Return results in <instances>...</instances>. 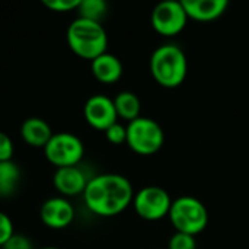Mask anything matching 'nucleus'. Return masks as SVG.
I'll return each instance as SVG.
<instances>
[{
    "label": "nucleus",
    "instance_id": "1",
    "mask_svg": "<svg viewBox=\"0 0 249 249\" xmlns=\"http://www.w3.org/2000/svg\"><path fill=\"white\" fill-rule=\"evenodd\" d=\"M131 182L120 174H99L89 179L83 201L89 212L101 217H114L133 204Z\"/></svg>",
    "mask_w": 249,
    "mask_h": 249
},
{
    "label": "nucleus",
    "instance_id": "2",
    "mask_svg": "<svg viewBox=\"0 0 249 249\" xmlns=\"http://www.w3.org/2000/svg\"><path fill=\"white\" fill-rule=\"evenodd\" d=\"M149 69L158 85L174 89L184 83L188 73V60L181 47L163 44L152 53Z\"/></svg>",
    "mask_w": 249,
    "mask_h": 249
},
{
    "label": "nucleus",
    "instance_id": "3",
    "mask_svg": "<svg viewBox=\"0 0 249 249\" xmlns=\"http://www.w3.org/2000/svg\"><path fill=\"white\" fill-rule=\"evenodd\" d=\"M67 44L70 50L86 60H93L107 53L108 35L101 22L77 16L67 28Z\"/></svg>",
    "mask_w": 249,
    "mask_h": 249
},
{
    "label": "nucleus",
    "instance_id": "4",
    "mask_svg": "<svg viewBox=\"0 0 249 249\" xmlns=\"http://www.w3.org/2000/svg\"><path fill=\"white\" fill-rule=\"evenodd\" d=\"M168 217L177 232L191 236L201 233L209 223L206 206L198 198L191 196H182L174 200Z\"/></svg>",
    "mask_w": 249,
    "mask_h": 249
},
{
    "label": "nucleus",
    "instance_id": "5",
    "mask_svg": "<svg viewBox=\"0 0 249 249\" xmlns=\"http://www.w3.org/2000/svg\"><path fill=\"white\" fill-rule=\"evenodd\" d=\"M165 143V133L159 123L149 117H139L127 124V144L140 156L156 155Z\"/></svg>",
    "mask_w": 249,
    "mask_h": 249
},
{
    "label": "nucleus",
    "instance_id": "6",
    "mask_svg": "<svg viewBox=\"0 0 249 249\" xmlns=\"http://www.w3.org/2000/svg\"><path fill=\"white\" fill-rule=\"evenodd\" d=\"M47 160L55 168L76 166L85 155V146L80 137L73 133L60 131L54 133L48 143L44 146Z\"/></svg>",
    "mask_w": 249,
    "mask_h": 249
},
{
    "label": "nucleus",
    "instance_id": "7",
    "mask_svg": "<svg viewBox=\"0 0 249 249\" xmlns=\"http://www.w3.org/2000/svg\"><path fill=\"white\" fill-rule=\"evenodd\" d=\"M172 201L174 200L166 190L162 187L149 185L134 194L133 207L142 219L156 222L169 214Z\"/></svg>",
    "mask_w": 249,
    "mask_h": 249
},
{
    "label": "nucleus",
    "instance_id": "8",
    "mask_svg": "<svg viewBox=\"0 0 249 249\" xmlns=\"http://www.w3.org/2000/svg\"><path fill=\"white\" fill-rule=\"evenodd\" d=\"M188 22L182 1L166 0L158 3L150 15L152 28L162 36H175L181 34Z\"/></svg>",
    "mask_w": 249,
    "mask_h": 249
},
{
    "label": "nucleus",
    "instance_id": "9",
    "mask_svg": "<svg viewBox=\"0 0 249 249\" xmlns=\"http://www.w3.org/2000/svg\"><path fill=\"white\" fill-rule=\"evenodd\" d=\"M83 115L90 127L101 131H105L108 127L117 123L118 118L114 99L101 93L88 98L83 107Z\"/></svg>",
    "mask_w": 249,
    "mask_h": 249
},
{
    "label": "nucleus",
    "instance_id": "10",
    "mask_svg": "<svg viewBox=\"0 0 249 249\" xmlns=\"http://www.w3.org/2000/svg\"><path fill=\"white\" fill-rule=\"evenodd\" d=\"M39 219L50 229H64L74 219V207L66 197H50L39 207Z\"/></svg>",
    "mask_w": 249,
    "mask_h": 249
},
{
    "label": "nucleus",
    "instance_id": "11",
    "mask_svg": "<svg viewBox=\"0 0 249 249\" xmlns=\"http://www.w3.org/2000/svg\"><path fill=\"white\" fill-rule=\"evenodd\" d=\"M88 182L89 179L79 165L57 168L53 175V185L63 197L83 194Z\"/></svg>",
    "mask_w": 249,
    "mask_h": 249
},
{
    "label": "nucleus",
    "instance_id": "12",
    "mask_svg": "<svg viewBox=\"0 0 249 249\" xmlns=\"http://www.w3.org/2000/svg\"><path fill=\"white\" fill-rule=\"evenodd\" d=\"M188 19L212 22L225 15L229 7L228 0H182Z\"/></svg>",
    "mask_w": 249,
    "mask_h": 249
},
{
    "label": "nucleus",
    "instance_id": "13",
    "mask_svg": "<svg viewBox=\"0 0 249 249\" xmlns=\"http://www.w3.org/2000/svg\"><path fill=\"white\" fill-rule=\"evenodd\" d=\"M90 69H92V74L95 76V79L104 85H112L118 82L123 76L121 60L108 51L93 58L90 61Z\"/></svg>",
    "mask_w": 249,
    "mask_h": 249
},
{
    "label": "nucleus",
    "instance_id": "14",
    "mask_svg": "<svg viewBox=\"0 0 249 249\" xmlns=\"http://www.w3.org/2000/svg\"><path fill=\"white\" fill-rule=\"evenodd\" d=\"M54 133L51 131L50 124L39 117H28L20 124V137L22 140L34 147H44Z\"/></svg>",
    "mask_w": 249,
    "mask_h": 249
},
{
    "label": "nucleus",
    "instance_id": "15",
    "mask_svg": "<svg viewBox=\"0 0 249 249\" xmlns=\"http://www.w3.org/2000/svg\"><path fill=\"white\" fill-rule=\"evenodd\" d=\"M114 105L117 115L128 123L134 121L136 118L142 117V104L139 96L131 90H123L114 98Z\"/></svg>",
    "mask_w": 249,
    "mask_h": 249
},
{
    "label": "nucleus",
    "instance_id": "16",
    "mask_svg": "<svg viewBox=\"0 0 249 249\" xmlns=\"http://www.w3.org/2000/svg\"><path fill=\"white\" fill-rule=\"evenodd\" d=\"M22 178L20 168L16 162L3 160L0 162V197H9L12 196Z\"/></svg>",
    "mask_w": 249,
    "mask_h": 249
},
{
    "label": "nucleus",
    "instance_id": "17",
    "mask_svg": "<svg viewBox=\"0 0 249 249\" xmlns=\"http://www.w3.org/2000/svg\"><path fill=\"white\" fill-rule=\"evenodd\" d=\"M77 13L80 18L101 22L108 13V3L105 0H80Z\"/></svg>",
    "mask_w": 249,
    "mask_h": 249
},
{
    "label": "nucleus",
    "instance_id": "18",
    "mask_svg": "<svg viewBox=\"0 0 249 249\" xmlns=\"http://www.w3.org/2000/svg\"><path fill=\"white\" fill-rule=\"evenodd\" d=\"M168 249H197L196 236L177 232L171 236Z\"/></svg>",
    "mask_w": 249,
    "mask_h": 249
},
{
    "label": "nucleus",
    "instance_id": "19",
    "mask_svg": "<svg viewBox=\"0 0 249 249\" xmlns=\"http://www.w3.org/2000/svg\"><path fill=\"white\" fill-rule=\"evenodd\" d=\"M104 133H105L107 140L112 144L127 143V125H123L118 121L114 123L111 127H108Z\"/></svg>",
    "mask_w": 249,
    "mask_h": 249
},
{
    "label": "nucleus",
    "instance_id": "20",
    "mask_svg": "<svg viewBox=\"0 0 249 249\" xmlns=\"http://www.w3.org/2000/svg\"><path fill=\"white\" fill-rule=\"evenodd\" d=\"M1 249H35L32 241L22 235V233H15L10 239H7L1 247Z\"/></svg>",
    "mask_w": 249,
    "mask_h": 249
},
{
    "label": "nucleus",
    "instance_id": "21",
    "mask_svg": "<svg viewBox=\"0 0 249 249\" xmlns=\"http://www.w3.org/2000/svg\"><path fill=\"white\" fill-rule=\"evenodd\" d=\"M42 4L55 12L77 10L80 0H42Z\"/></svg>",
    "mask_w": 249,
    "mask_h": 249
},
{
    "label": "nucleus",
    "instance_id": "22",
    "mask_svg": "<svg viewBox=\"0 0 249 249\" xmlns=\"http://www.w3.org/2000/svg\"><path fill=\"white\" fill-rule=\"evenodd\" d=\"M13 235H15V228L12 219L6 213L0 212V247Z\"/></svg>",
    "mask_w": 249,
    "mask_h": 249
},
{
    "label": "nucleus",
    "instance_id": "23",
    "mask_svg": "<svg viewBox=\"0 0 249 249\" xmlns=\"http://www.w3.org/2000/svg\"><path fill=\"white\" fill-rule=\"evenodd\" d=\"M12 156H13V142L4 131H0V162L10 160Z\"/></svg>",
    "mask_w": 249,
    "mask_h": 249
},
{
    "label": "nucleus",
    "instance_id": "24",
    "mask_svg": "<svg viewBox=\"0 0 249 249\" xmlns=\"http://www.w3.org/2000/svg\"><path fill=\"white\" fill-rule=\"evenodd\" d=\"M38 249H60V248H57V247H44V248H38Z\"/></svg>",
    "mask_w": 249,
    "mask_h": 249
}]
</instances>
